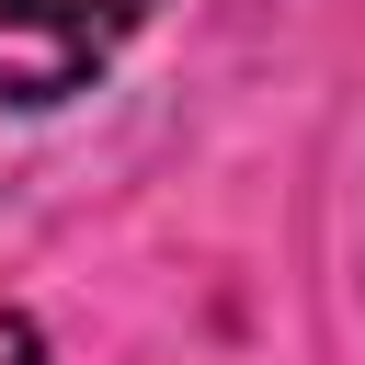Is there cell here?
<instances>
[{"label":"cell","instance_id":"6da1fadb","mask_svg":"<svg viewBox=\"0 0 365 365\" xmlns=\"http://www.w3.org/2000/svg\"><path fill=\"white\" fill-rule=\"evenodd\" d=\"M148 11L160 0H0V114H46L91 91Z\"/></svg>","mask_w":365,"mask_h":365},{"label":"cell","instance_id":"7a4b0ae2","mask_svg":"<svg viewBox=\"0 0 365 365\" xmlns=\"http://www.w3.org/2000/svg\"><path fill=\"white\" fill-rule=\"evenodd\" d=\"M0 365H46V331H34L23 308H0Z\"/></svg>","mask_w":365,"mask_h":365}]
</instances>
